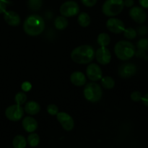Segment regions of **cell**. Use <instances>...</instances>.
Wrapping results in <instances>:
<instances>
[{"label": "cell", "instance_id": "5b68a950", "mask_svg": "<svg viewBox=\"0 0 148 148\" xmlns=\"http://www.w3.org/2000/svg\"><path fill=\"white\" fill-rule=\"evenodd\" d=\"M84 97L88 101L91 103H96L101 101L103 95L102 88L101 85L95 82H90L87 84L83 91Z\"/></svg>", "mask_w": 148, "mask_h": 148}, {"label": "cell", "instance_id": "603a6c76", "mask_svg": "<svg viewBox=\"0 0 148 148\" xmlns=\"http://www.w3.org/2000/svg\"><path fill=\"white\" fill-rule=\"evenodd\" d=\"M27 143L30 147H36L38 145L39 143H40V137H39L38 134L36 133H33L29 134L27 139Z\"/></svg>", "mask_w": 148, "mask_h": 148}, {"label": "cell", "instance_id": "e0dca14e", "mask_svg": "<svg viewBox=\"0 0 148 148\" xmlns=\"http://www.w3.org/2000/svg\"><path fill=\"white\" fill-rule=\"evenodd\" d=\"M25 111L30 115H36L40 111V106L36 101H30L25 103L24 108Z\"/></svg>", "mask_w": 148, "mask_h": 148}, {"label": "cell", "instance_id": "4dcf8cb0", "mask_svg": "<svg viewBox=\"0 0 148 148\" xmlns=\"http://www.w3.org/2000/svg\"><path fill=\"white\" fill-rule=\"evenodd\" d=\"M137 33H138L140 36H145V35L147 34L148 33V28L147 26L145 25H142V26H140V27H138V29H137Z\"/></svg>", "mask_w": 148, "mask_h": 148}, {"label": "cell", "instance_id": "7402d4cb", "mask_svg": "<svg viewBox=\"0 0 148 148\" xmlns=\"http://www.w3.org/2000/svg\"><path fill=\"white\" fill-rule=\"evenodd\" d=\"M101 85L105 89H112L115 86V81L111 77L106 76L101 78Z\"/></svg>", "mask_w": 148, "mask_h": 148}, {"label": "cell", "instance_id": "7a4b0ae2", "mask_svg": "<svg viewBox=\"0 0 148 148\" xmlns=\"http://www.w3.org/2000/svg\"><path fill=\"white\" fill-rule=\"evenodd\" d=\"M44 29V20L38 14H31L28 16L23 23L25 33L30 36H36L41 34Z\"/></svg>", "mask_w": 148, "mask_h": 148}, {"label": "cell", "instance_id": "52a82bcc", "mask_svg": "<svg viewBox=\"0 0 148 148\" xmlns=\"http://www.w3.org/2000/svg\"><path fill=\"white\" fill-rule=\"evenodd\" d=\"M24 110L21 106L14 104L7 107L5 110V116L12 121H18L23 118Z\"/></svg>", "mask_w": 148, "mask_h": 148}, {"label": "cell", "instance_id": "e575fe53", "mask_svg": "<svg viewBox=\"0 0 148 148\" xmlns=\"http://www.w3.org/2000/svg\"><path fill=\"white\" fill-rule=\"evenodd\" d=\"M134 55H136L137 57H140V58H143V57H145V56H146L145 51L140 50V49H139L137 51H135V54Z\"/></svg>", "mask_w": 148, "mask_h": 148}, {"label": "cell", "instance_id": "4316f807", "mask_svg": "<svg viewBox=\"0 0 148 148\" xmlns=\"http://www.w3.org/2000/svg\"><path fill=\"white\" fill-rule=\"evenodd\" d=\"M137 47L145 51H148V38L140 39L137 43Z\"/></svg>", "mask_w": 148, "mask_h": 148}, {"label": "cell", "instance_id": "9c48e42d", "mask_svg": "<svg viewBox=\"0 0 148 148\" xmlns=\"http://www.w3.org/2000/svg\"><path fill=\"white\" fill-rule=\"evenodd\" d=\"M56 119L60 123L62 128L66 131H72L75 127V121L72 117L66 112H59L56 114Z\"/></svg>", "mask_w": 148, "mask_h": 148}, {"label": "cell", "instance_id": "f1b7e54d", "mask_svg": "<svg viewBox=\"0 0 148 148\" xmlns=\"http://www.w3.org/2000/svg\"><path fill=\"white\" fill-rule=\"evenodd\" d=\"M142 98H143V95L139 91H134L132 92L131 99L134 102H139V101H142Z\"/></svg>", "mask_w": 148, "mask_h": 148}, {"label": "cell", "instance_id": "277c9868", "mask_svg": "<svg viewBox=\"0 0 148 148\" xmlns=\"http://www.w3.org/2000/svg\"><path fill=\"white\" fill-rule=\"evenodd\" d=\"M124 7V0H106L102 6V12L107 17L119 14Z\"/></svg>", "mask_w": 148, "mask_h": 148}, {"label": "cell", "instance_id": "7c38bea8", "mask_svg": "<svg viewBox=\"0 0 148 148\" xmlns=\"http://www.w3.org/2000/svg\"><path fill=\"white\" fill-rule=\"evenodd\" d=\"M137 70V66L132 63L122 64L121 66L119 67L118 73L119 76L122 78H130L131 77L134 76L136 74Z\"/></svg>", "mask_w": 148, "mask_h": 148}, {"label": "cell", "instance_id": "44dd1931", "mask_svg": "<svg viewBox=\"0 0 148 148\" xmlns=\"http://www.w3.org/2000/svg\"><path fill=\"white\" fill-rule=\"evenodd\" d=\"M97 42H98L99 46H103V47H106L107 46L109 45L110 42H111V38L108 33H100L97 38Z\"/></svg>", "mask_w": 148, "mask_h": 148}, {"label": "cell", "instance_id": "8992f818", "mask_svg": "<svg viewBox=\"0 0 148 148\" xmlns=\"http://www.w3.org/2000/svg\"><path fill=\"white\" fill-rule=\"evenodd\" d=\"M61 14L65 17H72L79 13V6L76 1L69 0L64 2L59 9Z\"/></svg>", "mask_w": 148, "mask_h": 148}, {"label": "cell", "instance_id": "83f0119b", "mask_svg": "<svg viewBox=\"0 0 148 148\" xmlns=\"http://www.w3.org/2000/svg\"><path fill=\"white\" fill-rule=\"evenodd\" d=\"M47 112L51 116H56L59 113V108L55 104H49L47 106Z\"/></svg>", "mask_w": 148, "mask_h": 148}, {"label": "cell", "instance_id": "d6986e66", "mask_svg": "<svg viewBox=\"0 0 148 148\" xmlns=\"http://www.w3.org/2000/svg\"><path fill=\"white\" fill-rule=\"evenodd\" d=\"M69 25V22L66 17H64V16H58L54 20V26L56 29L58 30H64L66 28V27Z\"/></svg>", "mask_w": 148, "mask_h": 148}, {"label": "cell", "instance_id": "4fadbf2b", "mask_svg": "<svg viewBox=\"0 0 148 148\" xmlns=\"http://www.w3.org/2000/svg\"><path fill=\"white\" fill-rule=\"evenodd\" d=\"M97 62L102 65H106L110 63L111 60V53L109 49L106 47L101 46L96 51L95 54Z\"/></svg>", "mask_w": 148, "mask_h": 148}, {"label": "cell", "instance_id": "8fae6325", "mask_svg": "<svg viewBox=\"0 0 148 148\" xmlns=\"http://www.w3.org/2000/svg\"><path fill=\"white\" fill-rule=\"evenodd\" d=\"M130 16L134 22L143 24L147 20V13L142 7H133L130 10Z\"/></svg>", "mask_w": 148, "mask_h": 148}, {"label": "cell", "instance_id": "cb8c5ba5", "mask_svg": "<svg viewBox=\"0 0 148 148\" xmlns=\"http://www.w3.org/2000/svg\"><path fill=\"white\" fill-rule=\"evenodd\" d=\"M27 5L32 11H38L43 5V0H28Z\"/></svg>", "mask_w": 148, "mask_h": 148}, {"label": "cell", "instance_id": "2e32d148", "mask_svg": "<svg viewBox=\"0 0 148 148\" xmlns=\"http://www.w3.org/2000/svg\"><path fill=\"white\" fill-rule=\"evenodd\" d=\"M86 77L81 72H74L70 75L71 82L75 86H83L86 83Z\"/></svg>", "mask_w": 148, "mask_h": 148}, {"label": "cell", "instance_id": "d590c367", "mask_svg": "<svg viewBox=\"0 0 148 148\" xmlns=\"http://www.w3.org/2000/svg\"><path fill=\"white\" fill-rule=\"evenodd\" d=\"M139 4L143 8L148 9V0H139Z\"/></svg>", "mask_w": 148, "mask_h": 148}, {"label": "cell", "instance_id": "484cf974", "mask_svg": "<svg viewBox=\"0 0 148 148\" xmlns=\"http://www.w3.org/2000/svg\"><path fill=\"white\" fill-rule=\"evenodd\" d=\"M14 101L17 105H23L27 101V95L23 92H17L14 96Z\"/></svg>", "mask_w": 148, "mask_h": 148}, {"label": "cell", "instance_id": "1f68e13d", "mask_svg": "<svg viewBox=\"0 0 148 148\" xmlns=\"http://www.w3.org/2000/svg\"><path fill=\"white\" fill-rule=\"evenodd\" d=\"M31 84L29 82H25L22 84L21 88L23 91L25 92H28L30 89H31Z\"/></svg>", "mask_w": 148, "mask_h": 148}, {"label": "cell", "instance_id": "836d02e7", "mask_svg": "<svg viewBox=\"0 0 148 148\" xmlns=\"http://www.w3.org/2000/svg\"><path fill=\"white\" fill-rule=\"evenodd\" d=\"M124 7H132L134 4V0H124Z\"/></svg>", "mask_w": 148, "mask_h": 148}, {"label": "cell", "instance_id": "30bf717a", "mask_svg": "<svg viewBox=\"0 0 148 148\" xmlns=\"http://www.w3.org/2000/svg\"><path fill=\"white\" fill-rule=\"evenodd\" d=\"M86 75L92 82L100 80L103 77L102 69L95 63H91L88 65L86 69Z\"/></svg>", "mask_w": 148, "mask_h": 148}, {"label": "cell", "instance_id": "ffe728a7", "mask_svg": "<svg viewBox=\"0 0 148 148\" xmlns=\"http://www.w3.org/2000/svg\"><path fill=\"white\" fill-rule=\"evenodd\" d=\"M14 148H25L27 145V140L22 135H17L12 141Z\"/></svg>", "mask_w": 148, "mask_h": 148}, {"label": "cell", "instance_id": "ba28073f", "mask_svg": "<svg viewBox=\"0 0 148 148\" xmlns=\"http://www.w3.org/2000/svg\"><path fill=\"white\" fill-rule=\"evenodd\" d=\"M106 27L110 32L115 34H120L125 30V25L120 19L111 17L106 22Z\"/></svg>", "mask_w": 148, "mask_h": 148}, {"label": "cell", "instance_id": "f546056e", "mask_svg": "<svg viewBox=\"0 0 148 148\" xmlns=\"http://www.w3.org/2000/svg\"><path fill=\"white\" fill-rule=\"evenodd\" d=\"M81 2L87 7H92L96 4L98 0H80Z\"/></svg>", "mask_w": 148, "mask_h": 148}, {"label": "cell", "instance_id": "9a60e30c", "mask_svg": "<svg viewBox=\"0 0 148 148\" xmlns=\"http://www.w3.org/2000/svg\"><path fill=\"white\" fill-rule=\"evenodd\" d=\"M22 125L25 131L32 133L36 131L38 128V122L34 118L31 116H26L22 121Z\"/></svg>", "mask_w": 148, "mask_h": 148}, {"label": "cell", "instance_id": "ac0fdd59", "mask_svg": "<svg viewBox=\"0 0 148 148\" xmlns=\"http://www.w3.org/2000/svg\"><path fill=\"white\" fill-rule=\"evenodd\" d=\"M78 24L82 27H87L90 25L91 23V19L89 14L86 12H81L78 14L77 17Z\"/></svg>", "mask_w": 148, "mask_h": 148}, {"label": "cell", "instance_id": "5bb4252c", "mask_svg": "<svg viewBox=\"0 0 148 148\" xmlns=\"http://www.w3.org/2000/svg\"><path fill=\"white\" fill-rule=\"evenodd\" d=\"M4 19L10 26H17L20 24V17L16 12L6 11L4 13Z\"/></svg>", "mask_w": 148, "mask_h": 148}, {"label": "cell", "instance_id": "6da1fadb", "mask_svg": "<svg viewBox=\"0 0 148 148\" xmlns=\"http://www.w3.org/2000/svg\"><path fill=\"white\" fill-rule=\"evenodd\" d=\"M95 49L90 45H82L73 49L71 53L72 61L79 64H87L95 58Z\"/></svg>", "mask_w": 148, "mask_h": 148}, {"label": "cell", "instance_id": "d4e9b609", "mask_svg": "<svg viewBox=\"0 0 148 148\" xmlns=\"http://www.w3.org/2000/svg\"><path fill=\"white\" fill-rule=\"evenodd\" d=\"M124 36L127 39L129 40H132L134 39L137 36V30L135 29L132 28V27H128V28L124 30Z\"/></svg>", "mask_w": 148, "mask_h": 148}, {"label": "cell", "instance_id": "d6a6232c", "mask_svg": "<svg viewBox=\"0 0 148 148\" xmlns=\"http://www.w3.org/2000/svg\"><path fill=\"white\" fill-rule=\"evenodd\" d=\"M7 4L4 1L0 0V14H4L7 11Z\"/></svg>", "mask_w": 148, "mask_h": 148}, {"label": "cell", "instance_id": "3957f363", "mask_svg": "<svg viewBox=\"0 0 148 148\" xmlns=\"http://www.w3.org/2000/svg\"><path fill=\"white\" fill-rule=\"evenodd\" d=\"M135 46L128 40H120L114 46V53L119 59L127 61L135 54Z\"/></svg>", "mask_w": 148, "mask_h": 148}, {"label": "cell", "instance_id": "8d00e7d4", "mask_svg": "<svg viewBox=\"0 0 148 148\" xmlns=\"http://www.w3.org/2000/svg\"><path fill=\"white\" fill-rule=\"evenodd\" d=\"M142 101H143V104H144L145 106L148 107V93L145 95L144 96H143V98H142Z\"/></svg>", "mask_w": 148, "mask_h": 148}]
</instances>
